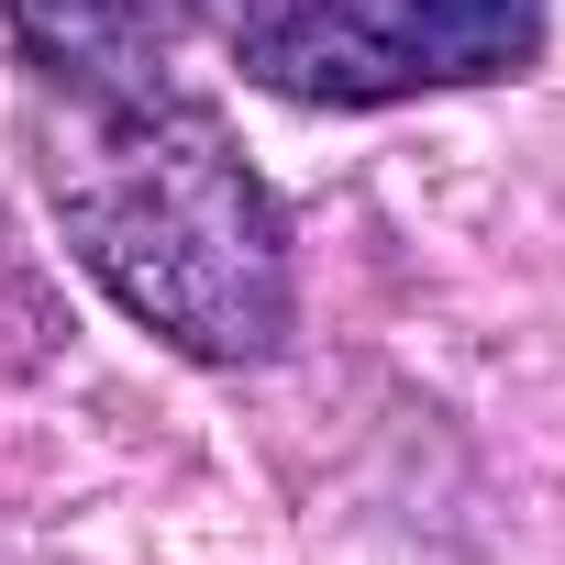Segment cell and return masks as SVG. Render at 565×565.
Masks as SVG:
<instances>
[{"instance_id": "obj_1", "label": "cell", "mask_w": 565, "mask_h": 565, "mask_svg": "<svg viewBox=\"0 0 565 565\" xmlns=\"http://www.w3.org/2000/svg\"><path fill=\"white\" fill-rule=\"evenodd\" d=\"M56 222L100 289L200 366H266L289 344V222L222 134V111L167 78L100 89L56 156Z\"/></svg>"}, {"instance_id": "obj_2", "label": "cell", "mask_w": 565, "mask_h": 565, "mask_svg": "<svg viewBox=\"0 0 565 565\" xmlns=\"http://www.w3.org/2000/svg\"><path fill=\"white\" fill-rule=\"evenodd\" d=\"M543 0H233V67L300 111L488 89L543 56Z\"/></svg>"}, {"instance_id": "obj_3", "label": "cell", "mask_w": 565, "mask_h": 565, "mask_svg": "<svg viewBox=\"0 0 565 565\" xmlns=\"http://www.w3.org/2000/svg\"><path fill=\"white\" fill-rule=\"evenodd\" d=\"M23 34V56L67 89V100H100V89H145L167 78V45H178V12L189 0H0Z\"/></svg>"}]
</instances>
